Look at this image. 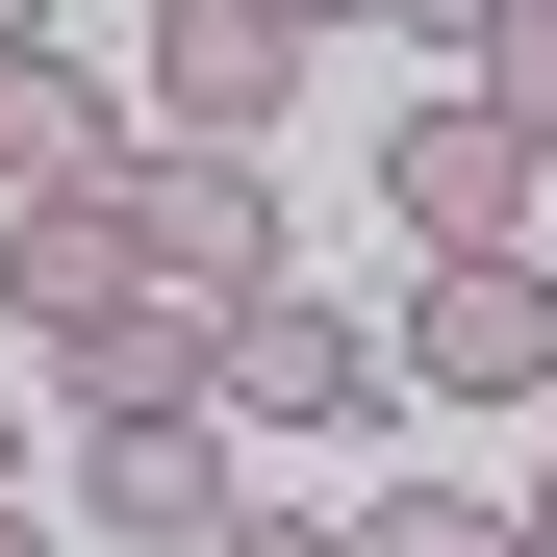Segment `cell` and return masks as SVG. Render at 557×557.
Here are the masks:
<instances>
[{
    "instance_id": "obj_1",
    "label": "cell",
    "mask_w": 557,
    "mask_h": 557,
    "mask_svg": "<svg viewBox=\"0 0 557 557\" xmlns=\"http://www.w3.org/2000/svg\"><path fill=\"white\" fill-rule=\"evenodd\" d=\"M203 406H228V431H381V406H406V355L355 330V305H305V278H253L228 355H203Z\"/></svg>"
},
{
    "instance_id": "obj_2",
    "label": "cell",
    "mask_w": 557,
    "mask_h": 557,
    "mask_svg": "<svg viewBox=\"0 0 557 557\" xmlns=\"http://www.w3.org/2000/svg\"><path fill=\"white\" fill-rule=\"evenodd\" d=\"M278 102H305V26L278 0H152V127L127 152H253Z\"/></svg>"
},
{
    "instance_id": "obj_3",
    "label": "cell",
    "mask_w": 557,
    "mask_h": 557,
    "mask_svg": "<svg viewBox=\"0 0 557 557\" xmlns=\"http://www.w3.org/2000/svg\"><path fill=\"white\" fill-rule=\"evenodd\" d=\"M127 278L228 330L253 278H278V203H253V152H127Z\"/></svg>"
},
{
    "instance_id": "obj_4",
    "label": "cell",
    "mask_w": 557,
    "mask_h": 557,
    "mask_svg": "<svg viewBox=\"0 0 557 557\" xmlns=\"http://www.w3.org/2000/svg\"><path fill=\"white\" fill-rule=\"evenodd\" d=\"M406 381H456V406H532V381H557V253H431V305H406Z\"/></svg>"
},
{
    "instance_id": "obj_5",
    "label": "cell",
    "mask_w": 557,
    "mask_h": 557,
    "mask_svg": "<svg viewBox=\"0 0 557 557\" xmlns=\"http://www.w3.org/2000/svg\"><path fill=\"white\" fill-rule=\"evenodd\" d=\"M76 482H102V532H152V557H228V431L203 406H102V431H76Z\"/></svg>"
},
{
    "instance_id": "obj_6",
    "label": "cell",
    "mask_w": 557,
    "mask_h": 557,
    "mask_svg": "<svg viewBox=\"0 0 557 557\" xmlns=\"http://www.w3.org/2000/svg\"><path fill=\"white\" fill-rule=\"evenodd\" d=\"M102 177H127V102H102V51H0V228L102 203Z\"/></svg>"
},
{
    "instance_id": "obj_7",
    "label": "cell",
    "mask_w": 557,
    "mask_h": 557,
    "mask_svg": "<svg viewBox=\"0 0 557 557\" xmlns=\"http://www.w3.org/2000/svg\"><path fill=\"white\" fill-rule=\"evenodd\" d=\"M381 203H406L431 253H532V152H507L482 102H406V127H381Z\"/></svg>"
},
{
    "instance_id": "obj_8",
    "label": "cell",
    "mask_w": 557,
    "mask_h": 557,
    "mask_svg": "<svg viewBox=\"0 0 557 557\" xmlns=\"http://www.w3.org/2000/svg\"><path fill=\"white\" fill-rule=\"evenodd\" d=\"M0 305H26L51 355H76V330H127V305H152V278H127V177H102V203H51V228H0Z\"/></svg>"
},
{
    "instance_id": "obj_9",
    "label": "cell",
    "mask_w": 557,
    "mask_h": 557,
    "mask_svg": "<svg viewBox=\"0 0 557 557\" xmlns=\"http://www.w3.org/2000/svg\"><path fill=\"white\" fill-rule=\"evenodd\" d=\"M482 127L557 177V0H507V26H482Z\"/></svg>"
},
{
    "instance_id": "obj_10",
    "label": "cell",
    "mask_w": 557,
    "mask_h": 557,
    "mask_svg": "<svg viewBox=\"0 0 557 557\" xmlns=\"http://www.w3.org/2000/svg\"><path fill=\"white\" fill-rule=\"evenodd\" d=\"M355 557H507V507H482V482H406V507L355 532Z\"/></svg>"
},
{
    "instance_id": "obj_11",
    "label": "cell",
    "mask_w": 557,
    "mask_h": 557,
    "mask_svg": "<svg viewBox=\"0 0 557 557\" xmlns=\"http://www.w3.org/2000/svg\"><path fill=\"white\" fill-rule=\"evenodd\" d=\"M228 557H355V532H305V507H228Z\"/></svg>"
},
{
    "instance_id": "obj_12",
    "label": "cell",
    "mask_w": 557,
    "mask_h": 557,
    "mask_svg": "<svg viewBox=\"0 0 557 557\" xmlns=\"http://www.w3.org/2000/svg\"><path fill=\"white\" fill-rule=\"evenodd\" d=\"M381 26H431V51H482V26H507V0H381Z\"/></svg>"
},
{
    "instance_id": "obj_13",
    "label": "cell",
    "mask_w": 557,
    "mask_h": 557,
    "mask_svg": "<svg viewBox=\"0 0 557 557\" xmlns=\"http://www.w3.org/2000/svg\"><path fill=\"white\" fill-rule=\"evenodd\" d=\"M278 26H305V51H330V26H355V0H278Z\"/></svg>"
},
{
    "instance_id": "obj_14",
    "label": "cell",
    "mask_w": 557,
    "mask_h": 557,
    "mask_svg": "<svg viewBox=\"0 0 557 557\" xmlns=\"http://www.w3.org/2000/svg\"><path fill=\"white\" fill-rule=\"evenodd\" d=\"M507 557H557V482H532V532H507Z\"/></svg>"
},
{
    "instance_id": "obj_15",
    "label": "cell",
    "mask_w": 557,
    "mask_h": 557,
    "mask_svg": "<svg viewBox=\"0 0 557 557\" xmlns=\"http://www.w3.org/2000/svg\"><path fill=\"white\" fill-rule=\"evenodd\" d=\"M0 51H51V26H26V0H0Z\"/></svg>"
},
{
    "instance_id": "obj_16",
    "label": "cell",
    "mask_w": 557,
    "mask_h": 557,
    "mask_svg": "<svg viewBox=\"0 0 557 557\" xmlns=\"http://www.w3.org/2000/svg\"><path fill=\"white\" fill-rule=\"evenodd\" d=\"M0 557H51V532H26V507H0Z\"/></svg>"
},
{
    "instance_id": "obj_17",
    "label": "cell",
    "mask_w": 557,
    "mask_h": 557,
    "mask_svg": "<svg viewBox=\"0 0 557 557\" xmlns=\"http://www.w3.org/2000/svg\"><path fill=\"white\" fill-rule=\"evenodd\" d=\"M0 482H26V431H0Z\"/></svg>"
}]
</instances>
